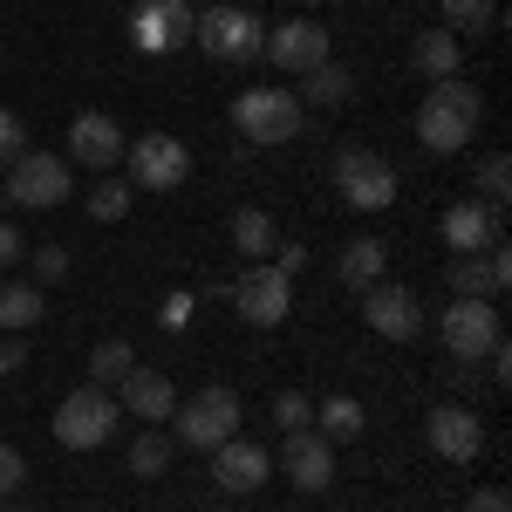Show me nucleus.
<instances>
[{"label":"nucleus","mask_w":512,"mask_h":512,"mask_svg":"<svg viewBox=\"0 0 512 512\" xmlns=\"http://www.w3.org/2000/svg\"><path fill=\"white\" fill-rule=\"evenodd\" d=\"M123 424L117 396L96 390V383H82V390L62 396V410H55V444H69V451H96V444H110Z\"/></svg>","instance_id":"6"},{"label":"nucleus","mask_w":512,"mask_h":512,"mask_svg":"<svg viewBox=\"0 0 512 512\" xmlns=\"http://www.w3.org/2000/svg\"><path fill=\"white\" fill-rule=\"evenodd\" d=\"M410 69H417L424 82L458 76V69H465V41L451 35V28H424V35L410 41Z\"/></svg>","instance_id":"21"},{"label":"nucleus","mask_w":512,"mask_h":512,"mask_svg":"<svg viewBox=\"0 0 512 512\" xmlns=\"http://www.w3.org/2000/svg\"><path fill=\"white\" fill-rule=\"evenodd\" d=\"M465 512H512L506 485H485V492H472V499H465Z\"/></svg>","instance_id":"38"},{"label":"nucleus","mask_w":512,"mask_h":512,"mask_svg":"<svg viewBox=\"0 0 512 512\" xmlns=\"http://www.w3.org/2000/svg\"><path fill=\"white\" fill-rule=\"evenodd\" d=\"M506 192H512V164L506 158H485V164H478V205H492V212H499Z\"/></svg>","instance_id":"31"},{"label":"nucleus","mask_w":512,"mask_h":512,"mask_svg":"<svg viewBox=\"0 0 512 512\" xmlns=\"http://www.w3.org/2000/svg\"><path fill=\"white\" fill-rule=\"evenodd\" d=\"M260 55H267L274 69H287V76H308V69L328 62V28H321V21H280Z\"/></svg>","instance_id":"16"},{"label":"nucleus","mask_w":512,"mask_h":512,"mask_svg":"<svg viewBox=\"0 0 512 512\" xmlns=\"http://www.w3.org/2000/svg\"><path fill=\"white\" fill-rule=\"evenodd\" d=\"M301 82H308L301 96H308V103H321V110H342V103L355 96V76L342 69V62H321V69H308Z\"/></svg>","instance_id":"26"},{"label":"nucleus","mask_w":512,"mask_h":512,"mask_svg":"<svg viewBox=\"0 0 512 512\" xmlns=\"http://www.w3.org/2000/svg\"><path fill=\"white\" fill-rule=\"evenodd\" d=\"M69 280V246H35V287Z\"/></svg>","instance_id":"33"},{"label":"nucleus","mask_w":512,"mask_h":512,"mask_svg":"<svg viewBox=\"0 0 512 512\" xmlns=\"http://www.w3.org/2000/svg\"><path fill=\"white\" fill-rule=\"evenodd\" d=\"M41 321V287L35 280H0V335H28Z\"/></svg>","instance_id":"23"},{"label":"nucleus","mask_w":512,"mask_h":512,"mask_svg":"<svg viewBox=\"0 0 512 512\" xmlns=\"http://www.w3.org/2000/svg\"><path fill=\"white\" fill-rule=\"evenodd\" d=\"M21 485H28V458H21L14 444H0V499H14Z\"/></svg>","instance_id":"34"},{"label":"nucleus","mask_w":512,"mask_h":512,"mask_svg":"<svg viewBox=\"0 0 512 512\" xmlns=\"http://www.w3.org/2000/svg\"><path fill=\"white\" fill-rule=\"evenodd\" d=\"M0 512H21V506H0Z\"/></svg>","instance_id":"42"},{"label":"nucleus","mask_w":512,"mask_h":512,"mask_svg":"<svg viewBox=\"0 0 512 512\" xmlns=\"http://www.w3.org/2000/svg\"><path fill=\"white\" fill-rule=\"evenodd\" d=\"M14 260H28V239L14 219H0V267H14Z\"/></svg>","instance_id":"36"},{"label":"nucleus","mask_w":512,"mask_h":512,"mask_svg":"<svg viewBox=\"0 0 512 512\" xmlns=\"http://www.w3.org/2000/svg\"><path fill=\"white\" fill-rule=\"evenodd\" d=\"M274 424H280V431H308V424H315V403H308V390H280V396H274Z\"/></svg>","instance_id":"32"},{"label":"nucleus","mask_w":512,"mask_h":512,"mask_svg":"<svg viewBox=\"0 0 512 512\" xmlns=\"http://www.w3.org/2000/svg\"><path fill=\"white\" fill-rule=\"evenodd\" d=\"M192 41L212 55V62H253V55L267 48V28H260L246 7H205Z\"/></svg>","instance_id":"10"},{"label":"nucleus","mask_w":512,"mask_h":512,"mask_svg":"<svg viewBox=\"0 0 512 512\" xmlns=\"http://www.w3.org/2000/svg\"><path fill=\"white\" fill-rule=\"evenodd\" d=\"M69 185H76V164L69 158H55V151H21V158L7 164V178H0V198L48 212V205L69 198Z\"/></svg>","instance_id":"7"},{"label":"nucleus","mask_w":512,"mask_h":512,"mask_svg":"<svg viewBox=\"0 0 512 512\" xmlns=\"http://www.w3.org/2000/svg\"><path fill=\"white\" fill-rule=\"evenodd\" d=\"M315 424H321L328 444H355L369 417H362V403H355V396H328V403H315Z\"/></svg>","instance_id":"25"},{"label":"nucleus","mask_w":512,"mask_h":512,"mask_svg":"<svg viewBox=\"0 0 512 512\" xmlns=\"http://www.w3.org/2000/svg\"><path fill=\"white\" fill-rule=\"evenodd\" d=\"M123 212H130V178H103V185L89 192V219H96V226H117Z\"/></svg>","instance_id":"30"},{"label":"nucleus","mask_w":512,"mask_h":512,"mask_svg":"<svg viewBox=\"0 0 512 512\" xmlns=\"http://www.w3.org/2000/svg\"><path fill=\"white\" fill-rule=\"evenodd\" d=\"M117 410L123 417H144V424H171L178 390H171V376H158V369H130L117 383Z\"/></svg>","instance_id":"20"},{"label":"nucleus","mask_w":512,"mask_h":512,"mask_svg":"<svg viewBox=\"0 0 512 512\" xmlns=\"http://www.w3.org/2000/svg\"><path fill=\"white\" fill-rule=\"evenodd\" d=\"M233 308L253 321V328H280L287 308H294V280L280 274L274 260H246V274L233 280Z\"/></svg>","instance_id":"9"},{"label":"nucleus","mask_w":512,"mask_h":512,"mask_svg":"<svg viewBox=\"0 0 512 512\" xmlns=\"http://www.w3.org/2000/svg\"><path fill=\"white\" fill-rule=\"evenodd\" d=\"M130 369H137V355H130V342H117V335L89 349V383H96V390H117Z\"/></svg>","instance_id":"27"},{"label":"nucleus","mask_w":512,"mask_h":512,"mask_svg":"<svg viewBox=\"0 0 512 512\" xmlns=\"http://www.w3.org/2000/svg\"><path fill=\"white\" fill-rule=\"evenodd\" d=\"M130 35H137L144 55H171V48H185L198 35V7L192 0H144L130 14Z\"/></svg>","instance_id":"11"},{"label":"nucleus","mask_w":512,"mask_h":512,"mask_svg":"<svg viewBox=\"0 0 512 512\" xmlns=\"http://www.w3.org/2000/svg\"><path fill=\"white\" fill-rule=\"evenodd\" d=\"M437 7H444V28H451L458 41H465V35H485V28L499 21V7H492V0H437Z\"/></svg>","instance_id":"29"},{"label":"nucleus","mask_w":512,"mask_h":512,"mask_svg":"<svg viewBox=\"0 0 512 512\" xmlns=\"http://www.w3.org/2000/svg\"><path fill=\"white\" fill-rule=\"evenodd\" d=\"M28 151V123L14 117V110H0V164H14Z\"/></svg>","instance_id":"35"},{"label":"nucleus","mask_w":512,"mask_h":512,"mask_svg":"<svg viewBox=\"0 0 512 512\" xmlns=\"http://www.w3.org/2000/svg\"><path fill=\"white\" fill-rule=\"evenodd\" d=\"M14 369H28V342L21 335H0V376H14Z\"/></svg>","instance_id":"37"},{"label":"nucleus","mask_w":512,"mask_h":512,"mask_svg":"<svg viewBox=\"0 0 512 512\" xmlns=\"http://www.w3.org/2000/svg\"><path fill=\"white\" fill-rule=\"evenodd\" d=\"M472 123H478V89L465 76H444V82H431V96L417 103V144L451 158V151L472 144Z\"/></svg>","instance_id":"1"},{"label":"nucleus","mask_w":512,"mask_h":512,"mask_svg":"<svg viewBox=\"0 0 512 512\" xmlns=\"http://www.w3.org/2000/svg\"><path fill=\"white\" fill-rule=\"evenodd\" d=\"M226 437H239V396L226 383H212V390L198 396H178V410H171V444H185V451H219Z\"/></svg>","instance_id":"3"},{"label":"nucleus","mask_w":512,"mask_h":512,"mask_svg":"<svg viewBox=\"0 0 512 512\" xmlns=\"http://www.w3.org/2000/svg\"><path fill=\"white\" fill-rule=\"evenodd\" d=\"M437 233H444V246H451V253H485V246H499V212H492V205H478V198H458V205H444V226H437Z\"/></svg>","instance_id":"19"},{"label":"nucleus","mask_w":512,"mask_h":512,"mask_svg":"<svg viewBox=\"0 0 512 512\" xmlns=\"http://www.w3.org/2000/svg\"><path fill=\"white\" fill-rule=\"evenodd\" d=\"M437 342H444V355H451V362H465V369H472V362H485V355L506 342L499 308H492V301H458V294H451V308L437 315Z\"/></svg>","instance_id":"5"},{"label":"nucleus","mask_w":512,"mask_h":512,"mask_svg":"<svg viewBox=\"0 0 512 512\" xmlns=\"http://www.w3.org/2000/svg\"><path fill=\"white\" fill-rule=\"evenodd\" d=\"M362 321H369L383 342H410V335L424 328V308H417V294H410V287L376 280V287H362Z\"/></svg>","instance_id":"15"},{"label":"nucleus","mask_w":512,"mask_h":512,"mask_svg":"<svg viewBox=\"0 0 512 512\" xmlns=\"http://www.w3.org/2000/svg\"><path fill=\"white\" fill-rule=\"evenodd\" d=\"M308 7H328V0H308Z\"/></svg>","instance_id":"41"},{"label":"nucleus","mask_w":512,"mask_h":512,"mask_svg":"<svg viewBox=\"0 0 512 512\" xmlns=\"http://www.w3.org/2000/svg\"><path fill=\"white\" fill-rule=\"evenodd\" d=\"M171 458H178L171 431H144L137 444H130V472H137V478H164V472H171Z\"/></svg>","instance_id":"28"},{"label":"nucleus","mask_w":512,"mask_h":512,"mask_svg":"<svg viewBox=\"0 0 512 512\" xmlns=\"http://www.w3.org/2000/svg\"><path fill=\"white\" fill-rule=\"evenodd\" d=\"M424 437H431V451L444 465H472L478 451H485V424H478L465 403H437L431 417H424Z\"/></svg>","instance_id":"14"},{"label":"nucleus","mask_w":512,"mask_h":512,"mask_svg":"<svg viewBox=\"0 0 512 512\" xmlns=\"http://www.w3.org/2000/svg\"><path fill=\"white\" fill-rule=\"evenodd\" d=\"M274 267H280L287 280H294L301 267H308V246H294V239H287V246H274Z\"/></svg>","instance_id":"39"},{"label":"nucleus","mask_w":512,"mask_h":512,"mask_svg":"<svg viewBox=\"0 0 512 512\" xmlns=\"http://www.w3.org/2000/svg\"><path fill=\"white\" fill-rule=\"evenodd\" d=\"M158 321H164V328H185V321H192V294H171Z\"/></svg>","instance_id":"40"},{"label":"nucleus","mask_w":512,"mask_h":512,"mask_svg":"<svg viewBox=\"0 0 512 512\" xmlns=\"http://www.w3.org/2000/svg\"><path fill=\"white\" fill-rule=\"evenodd\" d=\"M335 192L355 212H390L396 205V164L383 151H362V144H342L335 151Z\"/></svg>","instance_id":"4"},{"label":"nucleus","mask_w":512,"mask_h":512,"mask_svg":"<svg viewBox=\"0 0 512 512\" xmlns=\"http://www.w3.org/2000/svg\"><path fill=\"white\" fill-rule=\"evenodd\" d=\"M123 164H130V192H178V185L192 178V151H185L171 130H144V137L123 151Z\"/></svg>","instance_id":"8"},{"label":"nucleus","mask_w":512,"mask_h":512,"mask_svg":"<svg viewBox=\"0 0 512 512\" xmlns=\"http://www.w3.org/2000/svg\"><path fill=\"white\" fill-rule=\"evenodd\" d=\"M280 472L294 478L301 492H328L335 485V444L321 431H287V444H280Z\"/></svg>","instance_id":"18"},{"label":"nucleus","mask_w":512,"mask_h":512,"mask_svg":"<svg viewBox=\"0 0 512 512\" xmlns=\"http://www.w3.org/2000/svg\"><path fill=\"white\" fill-rule=\"evenodd\" d=\"M130 151V137H123L117 117H103V110H82L69 123V164H89V171H110V164Z\"/></svg>","instance_id":"17"},{"label":"nucleus","mask_w":512,"mask_h":512,"mask_svg":"<svg viewBox=\"0 0 512 512\" xmlns=\"http://www.w3.org/2000/svg\"><path fill=\"white\" fill-rule=\"evenodd\" d=\"M233 246H239V260H274V246H280L274 219H267L260 205H246V212H233Z\"/></svg>","instance_id":"24"},{"label":"nucleus","mask_w":512,"mask_h":512,"mask_svg":"<svg viewBox=\"0 0 512 512\" xmlns=\"http://www.w3.org/2000/svg\"><path fill=\"white\" fill-rule=\"evenodd\" d=\"M267 472H274V451H267V444H253V437H226V444L212 451V485H219V492H233V499L260 492Z\"/></svg>","instance_id":"12"},{"label":"nucleus","mask_w":512,"mask_h":512,"mask_svg":"<svg viewBox=\"0 0 512 512\" xmlns=\"http://www.w3.org/2000/svg\"><path fill=\"white\" fill-rule=\"evenodd\" d=\"M383 260H390V246H383V239H349V246H342V260H335V274H342V287L362 294V287H376V280H383Z\"/></svg>","instance_id":"22"},{"label":"nucleus","mask_w":512,"mask_h":512,"mask_svg":"<svg viewBox=\"0 0 512 512\" xmlns=\"http://www.w3.org/2000/svg\"><path fill=\"white\" fill-rule=\"evenodd\" d=\"M512 280V253L506 239L499 246H485V253H451V294L458 301H499Z\"/></svg>","instance_id":"13"},{"label":"nucleus","mask_w":512,"mask_h":512,"mask_svg":"<svg viewBox=\"0 0 512 512\" xmlns=\"http://www.w3.org/2000/svg\"><path fill=\"white\" fill-rule=\"evenodd\" d=\"M301 123H308V110H301L294 89L260 82V89H239V96H233V130L246 137V144H294Z\"/></svg>","instance_id":"2"}]
</instances>
